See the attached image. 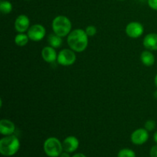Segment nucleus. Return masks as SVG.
<instances>
[{
  "label": "nucleus",
  "instance_id": "obj_9",
  "mask_svg": "<svg viewBox=\"0 0 157 157\" xmlns=\"http://www.w3.org/2000/svg\"><path fill=\"white\" fill-rule=\"evenodd\" d=\"M30 28V19L25 15H20L15 18V29L18 33H25Z\"/></svg>",
  "mask_w": 157,
  "mask_h": 157
},
{
  "label": "nucleus",
  "instance_id": "obj_3",
  "mask_svg": "<svg viewBox=\"0 0 157 157\" xmlns=\"http://www.w3.org/2000/svg\"><path fill=\"white\" fill-rule=\"evenodd\" d=\"M52 27L54 33L64 38L71 33L72 24L71 20L65 15H58L52 21Z\"/></svg>",
  "mask_w": 157,
  "mask_h": 157
},
{
  "label": "nucleus",
  "instance_id": "obj_18",
  "mask_svg": "<svg viewBox=\"0 0 157 157\" xmlns=\"http://www.w3.org/2000/svg\"><path fill=\"white\" fill-rule=\"evenodd\" d=\"M117 157H136V153L131 149L124 148L120 150Z\"/></svg>",
  "mask_w": 157,
  "mask_h": 157
},
{
  "label": "nucleus",
  "instance_id": "obj_19",
  "mask_svg": "<svg viewBox=\"0 0 157 157\" xmlns=\"http://www.w3.org/2000/svg\"><path fill=\"white\" fill-rule=\"evenodd\" d=\"M156 127V124L155 122V121L153 120H148L145 122L144 124V128L147 130V131L150 132V131H153V130H155Z\"/></svg>",
  "mask_w": 157,
  "mask_h": 157
},
{
  "label": "nucleus",
  "instance_id": "obj_15",
  "mask_svg": "<svg viewBox=\"0 0 157 157\" xmlns=\"http://www.w3.org/2000/svg\"><path fill=\"white\" fill-rule=\"evenodd\" d=\"M47 41L49 46L55 49L59 48L62 45V38H61V37L56 35L54 32L48 35Z\"/></svg>",
  "mask_w": 157,
  "mask_h": 157
},
{
  "label": "nucleus",
  "instance_id": "obj_27",
  "mask_svg": "<svg viewBox=\"0 0 157 157\" xmlns=\"http://www.w3.org/2000/svg\"><path fill=\"white\" fill-rule=\"evenodd\" d=\"M153 95H154V98H156V99H157V90H156V92H155L154 94H153Z\"/></svg>",
  "mask_w": 157,
  "mask_h": 157
},
{
  "label": "nucleus",
  "instance_id": "obj_17",
  "mask_svg": "<svg viewBox=\"0 0 157 157\" xmlns=\"http://www.w3.org/2000/svg\"><path fill=\"white\" fill-rule=\"evenodd\" d=\"M12 4L7 0H2L0 2V11L4 15L9 14L12 10Z\"/></svg>",
  "mask_w": 157,
  "mask_h": 157
},
{
  "label": "nucleus",
  "instance_id": "obj_12",
  "mask_svg": "<svg viewBox=\"0 0 157 157\" xmlns=\"http://www.w3.org/2000/svg\"><path fill=\"white\" fill-rule=\"evenodd\" d=\"M15 131V126L12 121L8 119H2L0 121V133L4 136L12 135Z\"/></svg>",
  "mask_w": 157,
  "mask_h": 157
},
{
  "label": "nucleus",
  "instance_id": "obj_22",
  "mask_svg": "<svg viewBox=\"0 0 157 157\" xmlns=\"http://www.w3.org/2000/svg\"><path fill=\"white\" fill-rule=\"evenodd\" d=\"M150 157H157V144L153 146L150 150Z\"/></svg>",
  "mask_w": 157,
  "mask_h": 157
},
{
  "label": "nucleus",
  "instance_id": "obj_16",
  "mask_svg": "<svg viewBox=\"0 0 157 157\" xmlns=\"http://www.w3.org/2000/svg\"><path fill=\"white\" fill-rule=\"evenodd\" d=\"M29 38L27 34L18 33L15 37V43L16 45L19 47H23L28 44L29 41Z\"/></svg>",
  "mask_w": 157,
  "mask_h": 157
},
{
  "label": "nucleus",
  "instance_id": "obj_8",
  "mask_svg": "<svg viewBox=\"0 0 157 157\" xmlns=\"http://www.w3.org/2000/svg\"><path fill=\"white\" fill-rule=\"evenodd\" d=\"M149 139V131L145 128H139L132 133L130 140L135 145H143Z\"/></svg>",
  "mask_w": 157,
  "mask_h": 157
},
{
  "label": "nucleus",
  "instance_id": "obj_5",
  "mask_svg": "<svg viewBox=\"0 0 157 157\" xmlns=\"http://www.w3.org/2000/svg\"><path fill=\"white\" fill-rule=\"evenodd\" d=\"M77 60L75 51L71 48H64L60 51L58 54L57 61L62 66H71L75 63Z\"/></svg>",
  "mask_w": 157,
  "mask_h": 157
},
{
  "label": "nucleus",
  "instance_id": "obj_23",
  "mask_svg": "<svg viewBox=\"0 0 157 157\" xmlns=\"http://www.w3.org/2000/svg\"><path fill=\"white\" fill-rule=\"evenodd\" d=\"M59 157H71L70 155H69V153H67V152L66 151H64L61 153V154L60 155Z\"/></svg>",
  "mask_w": 157,
  "mask_h": 157
},
{
  "label": "nucleus",
  "instance_id": "obj_24",
  "mask_svg": "<svg viewBox=\"0 0 157 157\" xmlns=\"http://www.w3.org/2000/svg\"><path fill=\"white\" fill-rule=\"evenodd\" d=\"M72 157H87V156H86L84 154H83V153H76V154L74 155Z\"/></svg>",
  "mask_w": 157,
  "mask_h": 157
},
{
  "label": "nucleus",
  "instance_id": "obj_2",
  "mask_svg": "<svg viewBox=\"0 0 157 157\" xmlns=\"http://www.w3.org/2000/svg\"><path fill=\"white\" fill-rule=\"evenodd\" d=\"M19 148V140L13 134L6 136L0 140V153L2 156H13L18 151Z\"/></svg>",
  "mask_w": 157,
  "mask_h": 157
},
{
  "label": "nucleus",
  "instance_id": "obj_20",
  "mask_svg": "<svg viewBox=\"0 0 157 157\" xmlns=\"http://www.w3.org/2000/svg\"><path fill=\"white\" fill-rule=\"evenodd\" d=\"M85 32L88 37H94L98 32V29L94 25H88L85 29Z\"/></svg>",
  "mask_w": 157,
  "mask_h": 157
},
{
  "label": "nucleus",
  "instance_id": "obj_26",
  "mask_svg": "<svg viewBox=\"0 0 157 157\" xmlns=\"http://www.w3.org/2000/svg\"><path fill=\"white\" fill-rule=\"evenodd\" d=\"M154 82H155V84H156V87H157V74L156 75V76H155Z\"/></svg>",
  "mask_w": 157,
  "mask_h": 157
},
{
  "label": "nucleus",
  "instance_id": "obj_28",
  "mask_svg": "<svg viewBox=\"0 0 157 157\" xmlns=\"http://www.w3.org/2000/svg\"><path fill=\"white\" fill-rule=\"evenodd\" d=\"M118 1H124V0H118Z\"/></svg>",
  "mask_w": 157,
  "mask_h": 157
},
{
  "label": "nucleus",
  "instance_id": "obj_21",
  "mask_svg": "<svg viewBox=\"0 0 157 157\" xmlns=\"http://www.w3.org/2000/svg\"><path fill=\"white\" fill-rule=\"evenodd\" d=\"M149 6L153 10H157V0H147Z\"/></svg>",
  "mask_w": 157,
  "mask_h": 157
},
{
  "label": "nucleus",
  "instance_id": "obj_11",
  "mask_svg": "<svg viewBox=\"0 0 157 157\" xmlns=\"http://www.w3.org/2000/svg\"><path fill=\"white\" fill-rule=\"evenodd\" d=\"M41 54L43 60L47 63L55 62L58 58V54H57L55 48L49 45L43 48Z\"/></svg>",
  "mask_w": 157,
  "mask_h": 157
},
{
  "label": "nucleus",
  "instance_id": "obj_13",
  "mask_svg": "<svg viewBox=\"0 0 157 157\" xmlns=\"http://www.w3.org/2000/svg\"><path fill=\"white\" fill-rule=\"evenodd\" d=\"M143 44L147 50L157 51V33H149L143 40Z\"/></svg>",
  "mask_w": 157,
  "mask_h": 157
},
{
  "label": "nucleus",
  "instance_id": "obj_6",
  "mask_svg": "<svg viewBox=\"0 0 157 157\" xmlns=\"http://www.w3.org/2000/svg\"><path fill=\"white\" fill-rule=\"evenodd\" d=\"M29 39L33 41H39L46 35V29L42 25L35 24L30 26L27 32Z\"/></svg>",
  "mask_w": 157,
  "mask_h": 157
},
{
  "label": "nucleus",
  "instance_id": "obj_14",
  "mask_svg": "<svg viewBox=\"0 0 157 157\" xmlns=\"http://www.w3.org/2000/svg\"><path fill=\"white\" fill-rule=\"evenodd\" d=\"M140 61L147 67H151L155 64V56L151 51L146 50L142 52L140 55Z\"/></svg>",
  "mask_w": 157,
  "mask_h": 157
},
{
  "label": "nucleus",
  "instance_id": "obj_7",
  "mask_svg": "<svg viewBox=\"0 0 157 157\" xmlns=\"http://www.w3.org/2000/svg\"><path fill=\"white\" fill-rule=\"evenodd\" d=\"M125 32L127 36L130 38H138L144 34V27L139 21H131L127 25Z\"/></svg>",
  "mask_w": 157,
  "mask_h": 157
},
{
  "label": "nucleus",
  "instance_id": "obj_29",
  "mask_svg": "<svg viewBox=\"0 0 157 157\" xmlns=\"http://www.w3.org/2000/svg\"><path fill=\"white\" fill-rule=\"evenodd\" d=\"M26 1H29V0H26Z\"/></svg>",
  "mask_w": 157,
  "mask_h": 157
},
{
  "label": "nucleus",
  "instance_id": "obj_4",
  "mask_svg": "<svg viewBox=\"0 0 157 157\" xmlns=\"http://www.w3.org/2000/svg\"><path fill=\"white\" fill-rule=\"evenodd\" d=\"M44 151L49 157H59L63 152V145L56 137H49L44 143Z\"/></svg>",
  "mask_w": 157,
  "mask_h": 157
},
{
  "label": "nucleus",
  "instance_id": "obj_10",
  "mask_svg": "<svg viewBox=\"0 0 157 157\" xmlns=\"http://www.w3.org/2000/svg\"><path fill=\"white\" fill-rule=\"evenodd\" d=\"M63 150L67 153H74L79 147V140L76 136H69L66 137L62 142Z\"/></svg>",
  "mask_w": 157,
  "mask_h": 157
},
{
  "label": "nucleus",
  "instance_id": "obj_25",
  "mask_svg": "<svg viewBox=\"0 0 157 157\" xmlns=\"http://www.w3.org/2000/svg\"><path fill=\"white\" fill-rule=\"evenodd\" d=\"M153 140H154V142L157 144V131L154 133V135H153Z\"/></svg>",
  "mask_w": 157,
  "mask_h": 157
},
{
  "label": "nucleus",
  "instance_id": "obj_1",
  "mask_svg": "<svg viewBox=\"0 0 157 157\" xmlns=\"http://www.w3.org/2000/svg\"><path fill=\"white\" fill-rule=\"evenodd\" d=\"M88 38L85 30L76 29L67 35V42L69 48L75 52H83L88 46Z\"/></svg>",
  "mask_w": 157,
  "mask_h": 157
}]
</instances>
